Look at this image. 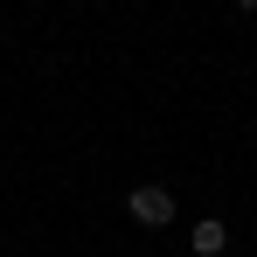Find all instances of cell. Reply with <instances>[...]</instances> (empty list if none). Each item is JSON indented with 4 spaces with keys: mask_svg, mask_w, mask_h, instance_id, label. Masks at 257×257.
I'll return each mask as SVG.
<instances>
[{
    "mask_svg": "<svg viewBox=\"0 0 257 257\" xmlns=\"http://www.w3.org/2000/svg\"><path fill=\"white\" fill-rule=\"evenodd\" d=\"M125 215L139 222V229H167V222H174V188H160V181L125 188Z\"/></svg>",
    "mask_w": 257,
    "mask_h": 257,
    "instance_id": "6da1fadb",
    "label": "cell"
},
{
    "mask_svg": "<svg viewBox=\"0 0 257 257\" xmlns=\"http://www.w3.org/2000/svg\"><path fill=\"white\" fill-rule=\"evenodd\" d=\"M188 250H195V257H222V250H229V229H222L215 215H202V222L188 229Z\"/></svg>",
    "mask_w": 257,
    "mask_h": 257,
    "instance_id": "7a4b0ae2",
    "label": "cell"
},
{
    "mask_svg": "<svg viewBox=\"0 0 257 257\" xmlns=\"http://www.w3.org/2000/svg\"><path fill=\"white\" fill-rule=\"evenodd\" d=\"M236 14H257V0H236Z\"/></svg>",
    "mask_w": 257,
    "mask_h": 257,
    "instance_id": "3957f363",
    "label": "cell"
}]
</instances>
